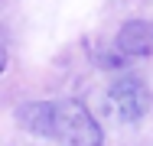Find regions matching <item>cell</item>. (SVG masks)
<instances>
[{"mask_svg":"<svg viewBox=\"0 0 153 146\" xmlns=\"http://www.w3.org/2000/svg\"><path fill=\"white\" fill-rule=\"evenodd\" d=\"M114 46L127 58H153V23L150 20H127L117 29Z\"/></svg>","mask_w":153,"mask_h":146,"instance_id":"3957f363","label":"cell"},{"mask_svg":"<svg viewBox=\"0 0 153 146\" xmlns=\"http://www.w3.org/2000/svg\"><path fill=\"white\" fill-rule=\"evenodd\" d=\"M62 146H104V133L82 101H56V136Z\"/></svg>","mask_w":153,"mask_h":146,"instance_id":"6da1fadb","label":"cell"},{"mask_svg":"<svg viewBox=\"0 0 153 146\" xmlns=\"http://www.w3.org/2000/svg\"><path fill=\"white\" fill-rule=\"evenodd\" d=\"M16 123L30 130L33 136L52 140L56 136V104L52 101H30L16 107Z\"/></svg>","mask_w":153,"mask_h":146,"instance_id":"277c9868","label":"cell"},{"mask_svg":"<svg viewBox=\"0 0 153 146\" xmlns=\"http://www.w3.org/2000/svg\"><path fill=\"white\" fill-rule=\"evenodd\" d=\"M7 65H10V52H7V42L0 39V75L7 72Z\"/></svg>","mask_w":153,"mask_h":146,"instance_id":"5b68a950","label":"cell"},{"mask_svg":"<svg viewBox=\"0 0 153 146\" xmlns=\"http://www.w3.org/2000/svg\"><path fill=\"white\" fill-rule=\"evenodd\" d=\"M104 104H108V111H111L114 120L137 123L140 117H147V111H150V88L137 75H124V78H117L114 85L108 88Z\"/></svg>","mask_w":153,"mask_h":146,"instance_id":"7a4b0ae2","label":"cell"}]
</instances>
